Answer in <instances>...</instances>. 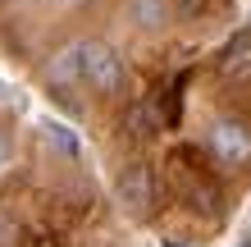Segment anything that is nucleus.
Instances as JSON below:
<instances>
[{
  "instance_id": "nucleus-1",
  "label": "nucleus",
  "mask_w": 251,
  "mask_h": 247,
  "mask_svg": "<svg viewBox=\"0 0 251 247\" xmlns=\"http://www.w3.org/2000/svg\"><path fill=\"white\" fill-rule=\"evenodd\" d=\"M124 60L105 41H78V82L96 87V92H119L124 87Z\"/></svg>"
},
{
  "instance_id": "nucleus-3",
  "label": "nucleus",
  "mask_w": 251,
  "mask_h": 247,
  "mask_svg": "<svg viewBox=\"0 0 251 247\" xmlns=\"http://www.w3.org/2000/svg\"><path fill=\"white\" fill-rule=\"evenodd\" d=\"M119 201L132 215H142L146 206H151V169H146V165H128L119 174Z\"/></svg>"
},
{
  "instance_id": "nucleus-2",
  "label": "nucleus",
  "mask_w": 251,
  "mask_h": 247,
  "mask_svg": "<svg viewBox=\"0 0 251 247\" xmlns=\"http://www.w3.org/2000/svg\"><path fill=\"white\" fill-rule=\"evenodd\" d=\"M210 156L224 169H238V165H251V128L242 119H215L210 124Z\"/></svg>"
},
{
  "instance_id": "nucleus-8",
  "label": "nucleus",
  "mask_w": 251,
  "mask_h": 247,
  "mask_svg": "<svg viewBox=\"0 0 251 247\" xmlns=\"http://www.w3.org/2000/svg\"><path fill=\"white\" fill-rule=\"evenodd\" d=\"M128 14L137 19V27H160L165 23V0H128Z\"/></svg>"
},
{
  "instance_id": "nucleus-12",
  "label": "nucleus",
  "mask_w": 251,
  "mask_h": 247,
  "mask_svg": "<svg viewBox=\"0 0 251 247\" xmlns=\"http://www.w3.org/2000/svg\"><path fill=\"white\" fill-rule=\"evenodd\" d=\"M242 247H251V238H247V243H242Z\"/></svg>"
},
{
  "instance_id": "nucleus-5",
  "label": "nucleus",
  "mask_w": 251,
  "mask_h": 247,
  "mask_svg": "<svg viewBox=\"0 0 251 247\" xmlns=\"http://www.w3.org/2000/svg\"><path fill=\"white\" fill-rule=\"evenodd\" d=\"M46 78H50V87H60V92L78 87V41H69V46H60V51L50 55Z\"/></svg>"
},
{
  "instance_id": "nucleus-4",
  "label": "nucleus",
  "mask_w": 251,
  "mask_h": 247,
  "mask_svg": "<svg viewBox=\"0 0 251 247\" xmlns=\"http://www.w3.org/2000/svg\"><path fill=\"white\" fill-rule=\"evenodd\" d=\"M219 74L233 82H251V32H238L219 55Z\"/></svg>"
},
{
  "instance_id": "nucleus-10",
  "label": "nucleus",
  "mask_w": 251,
  "mask_h": 247,
  "mask_svg": "<svg viewBox=\"0 0 251 247\" xmlns=\"http://www.w3.org/2000/svg\"><path fill=\"white\" fill-rule=\"evenodd\" d=\"M9 96H14V87H9L5 78H0V101H9Z\"/></svg>"
},
{
  "instance_id": "nucleus-9",
  "label": "nucleus",
  "mask_w": 251,
  "mask_h": 247,
  "mask_svg": "<svg viewBox=\"0 0 251 247\" xmlns=\"http://www.w3.org/2000/svg\"><path fill=\"white\" fill-rule=\"evenodd\" d=\"M9 151H14V142H9V133H5V128H0V169L9 165Z\"/></svg>"
},
{
  "instance_id": "nucleus-7",
  "label": "nucleus",
  "mask_w": 251,
  "mask_h": 247,
  "mask_svg": "<svg viewBox=\"0 0 251 247\" xmlns=\"http://www.w3.org/2000/svg\"><path fill=\"white\" fill-rule=\"evenodd\" d=\"M128 128H132L137 137L155 133V128H160V106H151V101H137V106L128 110Z\"/></svg>"
},
{
  "instance_id": "nucleus-11",
  "label": "nucleus",
  "mask_w": 251,
  "mask_h": 247,
  "mask_svg": "<svg viewBox=\"0 0 251 247\" xmlns=\"http://www.w3.org/2000/svg\"><path fill=\"white\" fill-rule=\"evenodd\" d=\"M165 247H178V243H174V238H165Z\"/></svg>"
},
{
  "instance_id": "nucleus-6",
  "label": "nucleus",
  "mask_w": 251,
  "mask_h": 247,
  "mask_svg": "<svg viewBox=\"0 0 251 247\" xmlns=\"http://www.w3.org/2000/svg\"><path fill=\"white\" fill-rule=\"evenodd\" d=\"M41 137H46V147H50V151L69 156V161L82 151V147H78V133H73L69 124H60V119H46V124H41Z\"/></svg>"
}]
</instances>
